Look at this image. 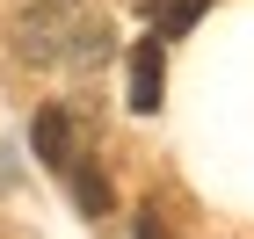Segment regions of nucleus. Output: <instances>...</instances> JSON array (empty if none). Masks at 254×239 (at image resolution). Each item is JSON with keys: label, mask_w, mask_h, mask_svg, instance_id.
I'll return each mask as SVG.
<instances>
[{"label": "nucleus", "mask_w": 254, "mask_h": 239, "mask_svg": "<svg viewBox=\"0 0 254 239\" xmlns=\"http://www.w3.org/2000/svg\"><path fill=\"white\" fill-rule=\"evenodd\" d=\"M65 44H73L65 7H29V15H15V58H22V65H51V58H65Z\"/></svg>", "instance_id": "obj_1"}, {"label": "nucleus", "mask_w": 254, "mask_h": 239, "mask_svg": "<svg viewBox=\"0 0 254 239\" xmlns=\"http://www.w3.org/2000/svg\"><path fill=\"white\" fill-rule=\"evenodd\" d=\"M160 101H167V37H145L131 44V109L138 116H160Z\"/></svg>", "instance_id": "obj_2"}, {"label": "nucleus", "mask_w": 254, "mask_h": 239, "mask_svg": "<svg viewBox=\"0 0 254 239\" xmlns=\"http://www.w3.org/2000/svg\"><path fill=\"white\" fill-rule=\"evenodd\" d=\"M29 145H37V159H44V167H65V159H73V116H65L59 101H51V109H37V123H29Z\"/></svg>", "instance_id": "obj_3"}, {"label": "nucleus", "mask_w": 254, "mask_h": 239, "mask_svg": "<svg viewBox=\"0 0 254 239\" xmlns=\"http://www.w3.org/2000/svg\"><path fill=\"white\" fill-rule=\"evenodd\" d=\"M59 174L73 181V196H80V210H87V218H109V210H117V196H109V181H102V167H95V159H80V152H73Z\"/></svg>", "instance_id": "obj_4"}, {"label": "nucleus", "mask_w": 254, "mask_h": 239, "mask_svg": "<svg viewBox=\"0 0 254 239\" xmlns=\"http://www.w3.org/2000/svg\"><path fill=\"white\" fill-rule=\"evenodd\" d=\"M203 7H211V0H138V15L153 22V37H182V29H196Z\"/></svg>", "instance_id": "obj_5"}, {"label": "nucleus", "mask_w": 254, "mask_h": 239, "mask_svg": "<svg viewBox=\"0 0 254 239\" xmlns=\"http://www.w3.org/2000/svg\"><path fill=\"white\" fill-rule=\"evenodd\" d=\"M102 58H109V22H87V29L73 37V65H80V73H95Z\"/></svg>", "instance_id": "obj_6"}, {"label": "nucleus", "mask_w": 254, "mask_h": 239, "mask_svg": "<svg viewBox=\"0 0 254 239\" xmlns=\"http://www.w3.org/2000/svg\"><path fill=\"white\" fill-rule=\"evenodd\" d=\"M131 239H167V218H160V210H138V218H131Z\"/></svg>", "instance_id": "obj_7"}]
</instances>
